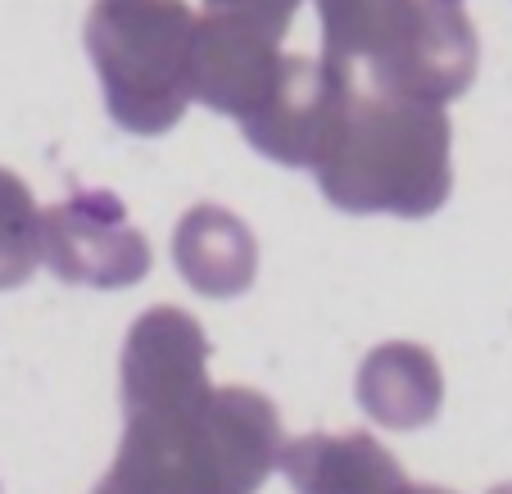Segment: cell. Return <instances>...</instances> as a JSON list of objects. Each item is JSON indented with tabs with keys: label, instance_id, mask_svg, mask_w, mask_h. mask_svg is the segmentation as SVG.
<instances>
[{
	"label": "cell",
	"instance_id": "1",
	"mask_svg": "<svg viewBox=\"0 0 512 494\" xmlns=\"http://www.w3.org/2000/svg\"><path fill=\"white\" fill-rule=\"evenodd\" d=\"M449 118L435 105H413L349 82L340 114L322 141L313 173L345 214L426 218L449 200Z\"/></svg>",
	"mask_w": 512,
	"mask_h": 494
},
{
	"label": "cell",
	"instance_id": "2",
	"mask_svg": "<svg viewBox=\"0 0 512 494\" xmlns=\"http://www.w3.org/2000/svg\"><path fill=\"white\" fill-rule=\"evenodd\" d=\"M195 14L182 0H96L87 14V55L100 73L118 127L159 136L191 105L186 50Z\"/></svg>",
	"mask_w": 512,
	"mask_h": 494
},
{
	"label": "cell",
	"instance_id": "3",
	"mask_svg": "<svg viewBox=\"0 0 512 494\" xmlns=\"http://www.w3.org/2000/svg\"><path fill=\"white\" fill-rule=\"evenodd\" d=\"M41 263L78 286H132L150 272V241L132 227L123 200L78 191L41 214Z\"/></svg>",
	"mask_w": 512,
	"mask_h": 494
},
{
	"label": "cell",
	"instance_id": "4",
	"mask_svg": "<svg viewBox=\"0 0 512 494\" xmlns=\"http://www.w3.org/2000/svg\"><path fill=\"white\" fill-rule=\"evenodd\" d=\"M281 37L245 14H200L191 28L186 50V96L200 100L213 114H227L236 123L263 105V96L277 82Z\"/></svg>",
	"mask_w": 512,
	"mask_h": 494
},
{
	"label": "cell",
	"instance_id": "5",
	"mask_svg": "<svg viewBox=\"0 0 512 494\" xmlns=\"http://www.w3.org/2000/svg\"><path fill=\"white\" fill-rule=\"evenodd\" d=\"M476 64H481V46H476L472 19L454 0H417V19L404 46L354 87L445 109L476 82Z\"/></svg>",
	"mask_w": 512,
	"mask_h": 494
},
{
	"label": "cell",
	"instance_id": "6",
	"mask_svg": "<svg viewBox=\"0 0 512 494\" xmlns=\"http://www.w3.org/2000/svg\"><path fill=\"white\" fill-rule=\"evenodd\" d=\"M345 91L349 78L336 73L327 59L286 55L263 105L241 123L245 141L286 168H313V159H318L322 141H327L331 123L340 114Z\"/></svg>",
	"mask_w": 512,
	"mask_h": 494
},
{
	"label": "cell",
	"instance_id": "7",
	"mask_svg": "<svg viewBox=\"0 0 512 494\" xmlns=\"http://www.w3.org/2000/svg\"><path fill=\"white\" fill-rule=\"evenodd\" d=\"M173 259H177V272L200 295L227 300V295L250 291L254 268H259V245H254V232L232 209L195 204L191 214L177 223Z\"/></svg>",
	"mask_w": 512,
	"mask_h": 494
},
{
	"label": "cell",
	"instance_id": "8",
	"mask_svg": "<svg viewBox=\"0 0 512 494\" xmlns=\"http://www.w3.org/2000/svg\"><path fill=\"white\" fill-rule=\"evenodd\" d=\"M322 59L349 82L372 78L417 19V0H318Z\"/></svg>",
	"mask_w": 512,
	"mask_h": 494
},
{
	"label": "cell",
	"instance_id": "9",
	"mask_svg": "<svg viewBox=\"0 0 512 494\" xmlns=\"http://www.w3.org/2000/svg\"><path fill=\"white\" fill-rule=\"evenodd\" d=\"M41 263V209L28 182L0 168V291L23 286Z\"/></svg>",
	"mask_w": 512,
	"mask_h": 494
},
{
	"label": "cell",
	"instance_id": "10",
	"mask_svg": "<svg viewBox=\"0 0 512 494\" xmlns=\"http://www.w3.org/2000/svg\"><path fill=\"white\" fill-rule=\"evenodd\" d=\"M209 10L218 14H245V19L263 23L268 32H277V37H286L290 19H295V10H300L304 0H204Z\"/></svg>",
	"mask_w": 512,
	"mask_h": 494
},
{
	"label": "cell",
	"instance_id": "11",
	"mask_svg": "<svg viewBox=\"0 0 512 494\" xmlns=\"http://www.w3.org/2000/svg\"><path fill=\"white\" fill-rule=\"evenodd\" d=\"M454 5H458V0H454Z\"/></svg>",
	"mask_w": 512,
	"mask_h": 494
}]
</instances>
